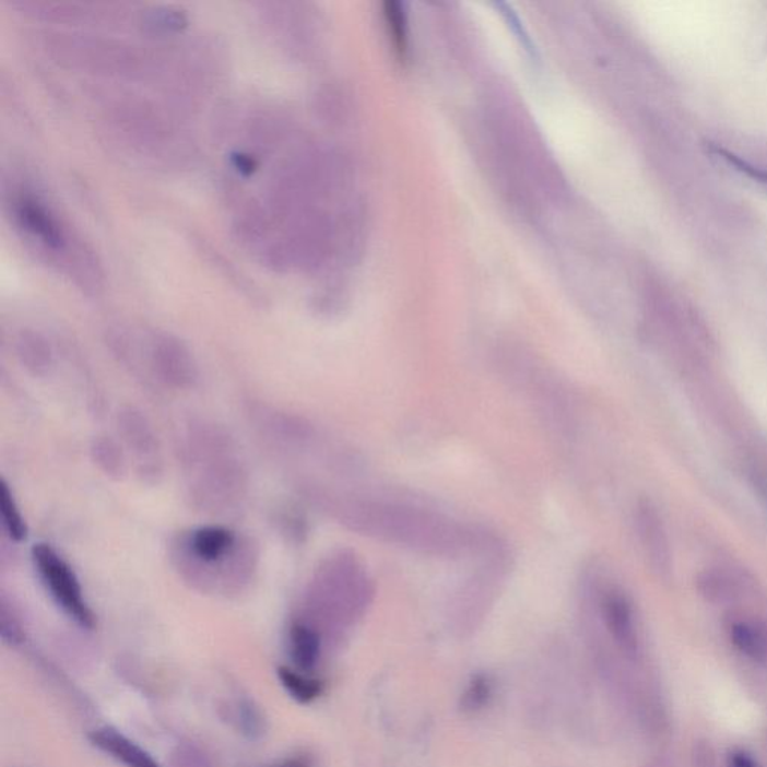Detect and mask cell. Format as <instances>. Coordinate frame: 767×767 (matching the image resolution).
Segmentation results:
<instances>
[{
    "label": "cell",
    "instance_id": "1",
    "mask_svg": "<svg viewBox=\"0 0 767 767\" xmlns=\"http://www.w3.org/2000/svg\"><path fill=\"white\" fill-rule=\"evenodd\" d=\"M308 496L353 531L415 551L455 555L470 548L495 546V541L484 532L472 531L427 508L341 494L318 486H308Z\"/></svg>",
    "mask_w": 767,
    "mask_h": 767
},
{
    "label": "cell",
    "instance_id": "2",
    "mask_svg": "<svg viewBox=\"0 0 767 767\" xmlns=\"http://www.w3.org/2000/svg\"><path fill=\"white\" fill-rule=\"evenodd\" d=\"M169 555L176 571L193 589L222 595L248 588L260 563L256 541L216 524L181 532L173 540Z\"/></svg>",
    "mask_w": 767,
    "mask_h": 767
},
{
    "label": "cell",
    "instance_id": "3",
    "mask_svg": "<svg viewBox=\"0 0 767 767\" xmlns=\"http://www.w3.org/2000/svg\"><path fill=\"white\" fill-rule=\"evenodd\" d=\"M188 496L197 510L227 516L240 510L248 492V472L228 432L198 422L184 439Z\"/></svg>",
    "mask_w": 767,
    "mask_h": 767
},
{
    "label": "cell",
    "instance_id": "4",
    "mask_svg": "<svg viewBox=\"0 0 767 767\" xmlns=\"http://www.w3.org/2000/svg\"><path fill=\"white\" fill-rule=\"evenodd\" d=\"M373 597V583L353 553L327 556L315 570L306 592L310 613L322 620L349 621L362 613Z\"/></svg>",
    "mask_w": 767,
    "mask_h": 767
},
{
    "label": "cell",
    "instance_id": "5",
    "mask_svg": "<svg viewBox=\"0 0 767 767\" xmlns=\"http://www.w3.org/2000/svg\"><path fill=\"white\" fill-rule=\"evenodd\" d=\"M32 560L44 587L64 615L70 616L80 627L94 628V612L84 599L82 585L71 565L55 548L44 543L32 547Z\"/></svg>",
    "mask_w": 767,
    "mask_h": 767
},
{
    "label": "cell",
    "instance_id": "6",
    "mask_svg": "<svg viewBox=\"0 0 767 767\" xmlns=\"http://www.w3.org/2000/svg\"><path fill=\"white\" fill-rule=\"evenodd\" d=\"M120 436L137 460V471L148 483H157L163 475L160 441L148 417L135 408H123L117 415Z\"/></svg>",
    "mask_w": 767,
    "mask_h": 767
},
{
    "label": "cell",
    "instance_id": "7",
    "mask_svg": "<svg viewBox=\"0 0 767 767\" xmlns=\"http://www.w3.org/2000/svg\"><path fill=\"white\" fill-rule=\"evenodd\" d=\"M600 607L605 628L620 651L628 660H639L641 656L640 634L632 601L620 589H605L601 595Z\"/></svg>",
    "mask_w": 767,
    "mask_h": 767
},
{
    "label": "cell",
    "instance_id": "8",
    "mask_svg": "<svg viewBox=\"0 0 767 767\" xmlns=\"http://www.w3.org/2000/svg\"><path fill=\"white\" fill-rule=\"evenodd\" d=\"M152 365L161 381L177 390H188L196 387L198 367L191 351L179 339L161 337L155 339L152 346Z\"/></svg>",
    "mask_w": 767,
    "mask_h": 767
},
{
    "label": "cell",
    "instance_id": "9",
    "mask_svg": "<svg viewBox=\"0 0 767 767\" xmlns=\"http://www.w3.org/2000/svg\"><path fill=\"white\" fill-rule=\"evenodd\" d=\"M636 527L649 567L660 579L669 580L673 571L672 552L663 519L651 500H640L637 506Z\"/></svg>",
    "mask_w": 767,
    "mask_h": 767
},
{
    "label": "cell",
    "instance_id": "10",
    "mask_svg": "<svg viewBox=\"0 0 767 767\" xmlns=\"http://www.w3.org/2000/svg\"><path fill=\"white\" fill-rule=\"evenodd\" d=\"M14 216L19 227L31 239L39 241L44 248L62 249L64 246L63 229L46 204L38 198L22 196L14 201Z\"/></svg>",
    "mask_w": 767,
    "mask_h": 767
},
{
    "label": "cell",
    "instance_id": "11",
    "mask_svg": "<svg viewBox=\"0 0 767 767\" xmlns=\"http://www.w3.org/2000/svg\"><path fill=\"white\" fill-rule=\"evenodd\" d=\"M730 640L742 656L757 664H767V624L754 617H736L727 627Z\"/></svg>",
    "mask_w": 767,
    "mask_h": 767
},
{
    "label": "cell",
    "instance_id": "12",
    "mask_svg": "<svg viewBox=\"0 0 767 767\" xmlns=\"http://www.w3.org/2000/svg\"><path fill=\"white\" fill-rule=\"evenodd\" d=\"M92 744L98 746L104 753L110 754L116 760L122 762L128 767H161L153 760L151 754L145 753L131 739L123 736L115 729H99L91 734Z\"/></svg>",
    "mask_w": 767,
    "mask_h": 767
},
{
    "label": "cell",
    "instance_id": "13",
    "mask_svg": "<svg viewBox=\"0 0 767 767\" xmlns=\"http://www.w3.org/2000/svg\"><path fill=\"white\" fill-rule=\"evenodd\" d=\"M17 357L27 374L35 378H44L50 374L52 367V351L50 343L43 334L34 332V330H23L19 334Z\"/></svg>",
    "mask_w": 767,
    "mask_h": 767
},
{
    "label": "cell",
    "instance_id": "14",
    "mask_svg": "<svg viewBox=\"0 0 767 767\" xmlns=\"http://www.w3.org/2000/svg\"><path fill=\"white\" fill-rule=\"evenodd\" d=\"M290 656L300 672H310L320 661L321 634L314 625L296 623L290 629Z\"/></svg>",
    "mask_w": 767,
    "mask_h": 767
},
{
    "label": "cell",
    "instance_id": "15",
    "mask_svg": "<svg viewBox=\"0 0 767 767\" xmlns=\"http://www.w3.org/2000/svg\"><path fill=\"white\" fill-rule=\"evenodd\" d=\"M92 459L107 477L120 480L127 474V458L122 447L110 436H96L91 447Z\"/></svg>",
    "mask_w": 767,
    "mask_h": 767
},
{
    "label": "cell",
    "instance_id": "16",
    "mask_svg": "<svg viewBox=\"0 0 767 767\" xmlns=\"http://www.w3.org/2000/svg\"><path fill=\"white\" fill-rule=\"evenodd\" d=\"M708 152L710 157L725 165L727 168L733 169L738 175L745 176L746 179L753 181L754 185L765 189L767 192V168L762 165L750 163L745 157L736 155V153L727 151L720 145H709Z\"/></svg>",
    "mask_w": 767,
    "mask_h": 767
},
{
    "label": "cell",
    "instance_id": "17",
    "mask_svg": "<svg viewBox=\"0 0 767 767\" xmlns=\"http://www.w3.org/2000/svg\"><path fill=\"white\" fill-rule=\"evenodd\" d=\"M278 674H280V680L286 692L300 704H310L315 698L320 697L322 689H324L320 680L308 676L306 672H300V670L281 668Z\"/></svg>",
    "mask_w": 767,
    "mask_h": 767
},
{
    "label": "cell",
    "instance_id": "18",
    "mask_svg": "<svg viewBox=\"0 0 767 767\" xmlns=\"http://www.w3.org/2000/svg\"><path fill=\"white\" fill-rule=\"evenodd\" d=\"M0 512H2L3 529L11 541L27 539V524L24 522L22 511H20L17 500L12 494L10 484L2 480L0 482Z\"/></svg>",
    "mask_w": 767,
    "mask_h": 767
},
{
    "label": "cell",
    "instance_id": "19",
    "mask_svg": "<svg viewBox=\"0 0 767 767\" xmlns=\"http://www.w3.org/2000/svg\"><path fill=\"white\" fill-rule=\"evenodd\" d=\"M492 694H494V684H492L491 677L487 674H477V676L472 677L470 685L463 693V709L477 712L488 705Z\"/></svg>",
    "mask_w": 767,
    "mask_h": 767
},
{
    "label": "cell",
    "instance_id": "20",
    "mask_svg": "<svg viewBox=\"0 0 767 767\" xmlns=\"http://www.w3.org/2000/svg\"><path fill=\"white\" fill-rule=\"evenodd\" d=\"M384 15H386L387 27L396 51L399 58L405 59L406 56V26L405 15L402 14L401 5L394 2H387L384 5Z\"/></svg>",
    "mask_w": 767,
    "mask_h": 767
},
{
    "label": "cell",
    "instance_id": "21",
    "mask_svg": "<svg viewBox=\"0 0 767 767\" xmlns=\"http://www.w3.org/2000/svg\"><path fill=\"white\" fill-rule=\"evenodd\" d=\"M0 634L5 644L19 645L23 640V628L14 607L8 603L7 597L0 600Z\"/></svg>",
    "mask_w": 767,
    "mask_h": 767
},
{
    "label": "cell",
    "instance_id": "22",
    "mask_svg": "<svg viewBox=\"0 0 767 767\" xmlns=\"http://www.w3.org/2000/svg\"><path fill=\"white\" fill-rule=\"evenodd\" d=\"M698 588L706 599L710 601H724L732 599L733 585L732 580L718 573H705L698 579Z\"/></svg>",
    "mask_w": 767,
    "mask_h": 767
},
{
    "label": "cell",
    "instance_id": "23",
    "mask_svg": "<svg viewBox=\"0 0 767 767\" xmlns=\"http://www.w3.org/2000/svg\"><path fill=\"white\" fill-rule=\"evenodd\" d=\"M240 725L244 733L250 738H256L262 730V718L260 712L250 704L240 705L239 709Z\"/></svg>",
    "mask_w": 767,
    "mask_h": 767
},
{
    "label": "cell",
    "instance_id": "24",
    "mask_svg": "<svg viewBox=\"0 0 767 767\" xmlns=\"http://www.w3.org/2000/svg\"><path fill=\"white\" fill-rule=\"evenodd\" d=\"M748 475L751 487L756 492L758 503L767 516V472L762 468L753 467Z\"/></svg>",
    "mask_w": 767,
    "mask_h": 767
},
{
    "label": "cell",
    "instance_id": "25",
    "mask_svg": "<svg viewBox=\"0 0 767 767\" xmlns=\"http://www.w3.org/2000/svg\"><path fill=\"white\" fill-rule=\"evenodd\" d=\"M232 161L234 167L239 169L244 176H250L257 168V161L245 153H233Z\"/></svg>",
    "mask_w": 767,
    "mask_h": 767
},
{
    "label": "cell",
    "instance_id": "26",
    "mask_svg": "<svg viewBox=\"0 0 767 767\" xmlns=\"http://www.w3.org/2000/svg\"><path fill=\"white\" fill-rule=\"evenodd\" d=\"M727 767H762L758 765L756 758L751 756V754L745 753V751H733L729 754V760H727Z\"/></svg>",
    "mask_w": 767,
    "mask_h": 767
},
{
    "label": "cell",
    "instance_id": "27",
    "mask_svg": "<svg viewBox=\"0 0 767 767\" xmlns=\"http://www.w3.org/2000/svg\"><path fill=\"white\" fill-rule=\"evenodd\" d=\"M273 767H310V760L309 757L297 756L290 758V760L282 762L280 765Z\"/></svg>",
    "mask_w": 767,
    "mask_h": 767
},
{
    "label": "cell",
    "instance_id": "28",
    "mask_svg": "<svg viewBox=\"0 0 767 767\" xmlns=\"http://www.w3.org/2000/svg\"><path fill=\"white\" fill-rule=\"evenodd\" d=\"M649 767H677L674 765L673 760H670V758H658L657 762H653L651 766Z\"/></svg>",
    "mask_w": 767,
    "mask_h": 767
}]
</instances>
